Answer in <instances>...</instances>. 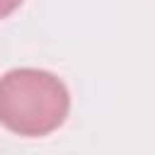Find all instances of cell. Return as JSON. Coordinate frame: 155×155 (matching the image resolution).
I'll use <instances>...</instances> for the list:
<instances>
[{
	"instance_id": "1",
	"label": "cell",
	"mask_w": 155,
	"mask_h": 155,
	"mask_svg": "<svg viewBox=\"0 0 155 155\" xmlns=\"http://www.w3.org/2000/svg\"><path fill=\"white\" fill-rule=\"evenodd\" d=\"M70 111L65 82L41 68H12L0 78V124L24 138L53 133Z\"/></svg>"
},
{
	"instance_id": "2",
	"label": "cell",
	"mask_w": 155,
	"mask_h": 155,
	"mask_svg": "<svg viewBox=\"0 0 155 155\" xmlns=\"http://www.w3.org/2000/svg\"><path fill=\"white\" fill-rule=\"evenodd\" d=\"M19 5H22V0H0V19L10 17Z\"/></svg>"
}]
</instances>
